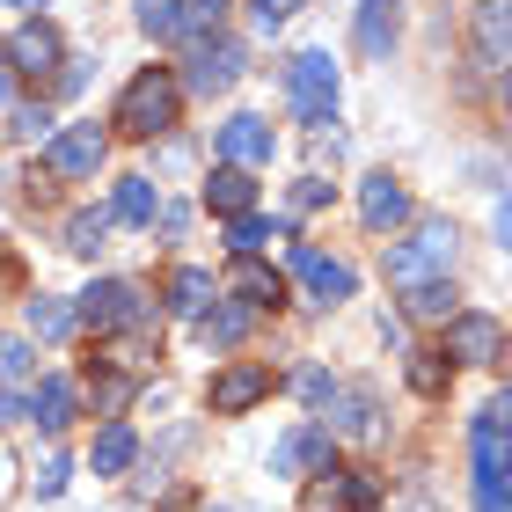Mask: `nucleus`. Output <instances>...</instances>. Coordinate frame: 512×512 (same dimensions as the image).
I'll return each mask as SVG.
<instances>
[{
	"label": "nucleus",
	"instance_id": "0eeeda50",
	"mask_svg": "<svg viewBox=\"0 0 512 512\" xmlns=\"http://www.w3.org/2000/svg\"><path fill=\"white\" fill-rule=\"evenodd\" d=\"M103 154H110V139H103V125H66V132H52L44 139V169L52 176H96L103 169Z\"/></svg>",
	"mask_w": 512,
	"mask_h": 512
},
{
	"label": "nucleus",
	"instance_id": "c756f323",
	"mask_svg": "<svg viewBox=\"0 0 512 512\" xmlns=\"http://www.w3.org/2000/svg\"><path fill=\"white\" fill-rule=\"evenodd\" d=\"M139 30L147 37H183V0H139Z\"/></svg>",
	"mask_w": 512,
	"mask_h": 512
},
{
	"label": "nucleus",
	"instance_id": "7ed1b4c3",
	"mask_svg": "<svg viewBox=\"0 0 512 512\" xmlns=\"http://www.w3.org/2000/svg\"><path fill=\"white\" fill-rule=\"evenodd\" d=\"M286 103L300 125H330L337 118V59L330 52H300L286 66Z\"/></svg>",
	"mask_w": 512,
	"mask_h": 512
},
{
	"label": "nucleus",
	"instance_id": "a19ab883",
	"mask_svg": "<svg viewBox=\"0 0 512 512\" xmlns=\"http://www.w3.org/2000/svg\"><path fill=\"white\" fill-rule=\"evenodd\" d=\"M498 74H505V103H512V59H505V66H498Z\"/></svg>",
	"mask_w": 512,
	"mask_h": 512
},
{
	"label": "nucleus",
	"instance_id": "6ab92c4d",
	"mask_svg": "<svg viewBox=\"0 0 512 512\" xmlns=\"http://www.w3.org/2000/svg\"><path fill=\"white\" fill-rule=\"evenodd\" d=\"M395 8H403V0H366V8H359V52H366V59H388L395 22H403Z\"/></svg>",
	"mask_w": 512,
	"mask_h": 512
},
{
	"label": "nucleus",
	"instance_id": "2eb2a0df",
	"mask_svg": "<svg viewBox=\"0 0 512 512\" xmlns=\"http://www.w3.org/2000/svg\"><path fill=\"white\" fill-rule=\"evenodd\" d=\"M8 59H15V74H52L59 66V30L52 22H22L8 37Z\"/></svg>",
	"mask_w": 512,
	"mask_h": 512
},
{
	"label": "nucleus",
	"instance_id": "aec40b11",
	"mask_svg": "<svg viewBox=\"0 0 512 512\" xmlns=\"http://www.w3.org/2000/svg\"><path fill=\"white\" fill-rule=\"evenodd\" d=\"M22 322H30V337H37V344H66V337H74V322H81V315L66 308V300H52V293H37L30 308H22Z\"/></svg>",
	"mask_w": 512,
	"mask_h": 512
},
{
	"label": "nucleus",
	"instance_id": "1a4fd4ad",
	"mask_svg": "<svg viewBox=\"0 0 512 512\" xmlns=\"http://www.w3.org/2000/svg\"><path fill=\"white\" fill-rule=\"evenodd\" d=\"M498 352H505V322H498V315L461 308V315L447 322V359H461V366H491Z\"/></svg>",
	"mask_w": 512,
	"mask_h": 512
},
{
	"label": "nucleus",
	"instance_id": "cd10ccee",
	"mask_svg": "<svg viewBox=\"0 0 512 512\" xmlns=\"http://www.w3.org/2000/svg\"><path fill=\"white\" fill-rule=\"evenodd\" d=\"M37 374V352H30V337H0V388H22Z\"/></svg>",
	"mask_w": 512,
	"mask_h": 512
},
{
	"label": "nucleus",
	"instance_id": "f257e3e1",
	"mask_svg": "<svg viewBox=\"0 0 512 512\" xmlns=\"http://www.w3.org/2000/svg\"><path fill=\"white\" fill-rule=\"evenodd\" d=\"M176 110H183V81L161 74V66H147V74L125 81V96H118V110H110V125L132 132V139H154V132L176 125Z\"/></svg>",
	"mask_w": 512,
	"mask_h": 512
},
{
	"label": "nucleus",
	"instance_id": "b1692460",
	"mask_svg": "<svg viewBox=\"0 0 512 512\" xmlns=\"http://www.w3.org/2000/svg\"><path fill=\"white\" fill-rule=\"evenodd\" d=\"M110 213H118V220H132V227H154V213H161L154 176H125V183H118V198H110Z\"/></svg>",
	"mask_w": 512,
	"mask_h": 512
},
{
	"label": "nucleus",
	"instance_id": "72a5a7b5",
	"mask_svg": "<svg viewBox=\"0 0 512 512\" xmlns=\"http://www.w3.org/2000/svg\"><path fill=\"white\" fill-rule=\"evenodd\" d=\"M15 132H22V139H52V110H44V103H22V110H15Z\"/></svg>",
	"mask_w": 512,
	"mask_h": 512
},
{
	"label": "nucleus",
	"instance_id": "58836bf2",
	"mask_svg": "<svg viewBox=\"0 0 512 512\" xmlns=\"http://www.w3.org/2000/svg\"><path fill=\"white\" fill-rule=\"evenodd\" d=\"M22 417H30V403H22V395H8V388H0V425H22Z\"/></svg>",
	"mask_w": 512,
	"mask_h": 512
},
{
	"label": "nucleus",
	"instance_id": "39448f33",
	"mask_svg": "<svg viewBox=\"0 0 512 512\" xmlns=\"http://www.w3.org/2000/svg\"><path fill=\"white\" fill-rule=\"evenodd\" d=\"M88 330H139L154 308H147V293L132 286V278H96V286L81 293V308H74Z\"/></svg>",
	"mask_w": 512,
	"mask_h": 512
},
{
	"label": "nucleus",
	"instance_id": "473e14b6",
	"mask_svg": "<svg viewBox=\"0 0 512 512\" xmlns=\"http://www.w3.org/2000/svg\"><path fill=\"white\" fill-rule=\"evenodd\" d=\"M483 432H498V439H512V388H498L491 403H483V417H476Z\"/></svg>",
	"mask_w": 512,
	"mask_h": 512
},
{
	"label": "nucleus",
	"instance_id": "4468645a",
	"mask_svg": "<svg viewBox=\"0 0 512 512\" xmlns=\"http://www.w3.org/2000/svg\"><path fill=\"white\" fill-rule=\"evenodd\" d=\"M476 59L483 66L512 59V0H476Z\"/></svg>",
	"mask_w": 512,
	"mask_h": 512
},
{
	"label": "nucleus",
	"instance_id": "4c0bfd02",
	"mask_svg": "<svg viewBox=\"0 0 512 512\" xmlns=\"http://www.w3.org/2000/svg\"><path fill=\"white\" fill-rule=\"evenodd\" d=\"M59 491H66V461H52V469L37 476V498H59Z\"/></svg>",
	"mask_w": 512,
	"mask_h": 512
},
{
	"label": "nucleus",
	"instance_id": "2f4dec72",
	"mask_svg": "<svg viewBox=\"0 0 512 512\" xmlns=\"http://www.w3.org/2000/svg\"><path fill=\"white\" fill-rule=\"evenodd\" d=\"M300 395H308L315 410H337V395H344V381H337V374H322V366H308V374H300Z\"/></svg>",
	"mask_w": 512,
	"mask_h": 512
},
{
	"label": "nucleus",
	"instance_id": "c85d7f7f",
	"mask_svg": "<svg viewBox=\"0 0 512 512\" xmlns=\"http://www.w3.org/2000/svg\"><path fill=\"white\" fill-rule=\"evenodd\" d=\"M410 315L417 322H454L461 308H454V286H447V278H439V286H417L410 293Z\"/></svg>",
	"mask_w": 512,
	"mask_h": 512
},
{
	"label": "nucleus",
	"instance_id": "4be33fe9",
	"mask_svg": "<svg viewBox=\"0 0 512 512\" xmlns=\"http://www.w3.org/2000/svg\"><path fill=\"white\" fill-rule=\"evenodd\" d=\"M235 293H242V308H286V278H278V271H264L256 256H242Z\"/></svg>",
	"mask_w": 512,
	"mask_h": 512
},
{
	"label": "nucleus",
	"instance_id": "393cba45",
	"mask_svg": "<svg viewBox=\"0 0 512 512\" xmlns=\"http://www.w3.org/2000/svg\"><path fill=\"white\" fill-rule=\"evenodd\" d=\"M213 300H220V293H213V271H191V264H183V271L169 278V308H176V315H205Z\"/></svg>",
	"mask_w": 512,
	"mask_h": 512
},
{
	"label": "nucleus",
	"instance_id": "ea45409f",
	"mask_svg": "<svg viewBox=\"0 0 512 512\" xmlns=\"http://www.w3.org/2000/svg\"><path fill=\"white\" fill-rule=\"evenodd\" d=\"M498 242H505V249H512V198H505V205H498Z\"/></svg>",
	"mask_w": 512,
	"mask_h": 512
},
{
	"label": "nucleus",
	"instance_id": "6e6552de",
	"mask_svg": "<svg viewBox=\"0 0 512 512\" xmlns=\"http://www.w3.org/2000/svg\"><path fill=\"white\" fill-rule=\"evenodd\" d=\"M330 454H337L330 425H293L271 447V476H322V469H330Z\"/></svg>",
	"mask_w": 512,
	"mask_h": 512
},
{
	"label": "nucleus",
	"instance_id": "bb28decb",
	"mask_svg": "<svg viewBox=\"0 0 512 512\" xmlns=\"http://www.w3.org/2000/svg\"><path fill=\"white\" fill-rule=\"evenodd\" d=\"M103 235H110V213H103V205H96V213H74V220H66V249H74V256H96Z\"/></svg>",
	"mask_w": 512,
	"mask_h": 512
},
{
	"label": "nucleus",
	"instance_id": "a878e982",
	"mask_svg": "<svg viewBox=\"0 0 512 512\" xmlns=\"http://www.w3.org/2000/svg\"><path fill=\"white\" fill-rule=\"evenodd\" d=\"M278 235H286V220H264V213H235V220H227V249H235V256H256Z\"/></svg>",
	"mask_w": 512,
	"mask_h": 512
},
{
	"label": "nucleus",
	"instance_id": "f8f14e48",
	"mask_svg": "<svg viewBox=\"0 0 512 512\" xmlns=\"http://www.w3.org/2000/svg\"><path fill=\"white\" fill-rule=\"evenodd\" d=\"M293 271L308 278V293L322 300V308H337V300H352V286H359V278H352V264H330V256H315L308 242H293Z\"/></svg>",
	"mask_w": 512,
	"mask_h": 512
},
{
	"label": "nucleus",
	"instance_id": "9d476101",
	"mask_svg": "<svg viewBox=\"0 0 512 512\" xmlns=\"http://www.w3.org/2000/svg\"><path fill=\"white\" fill-rule=\"evenodd\" d=\"M271 147H278V132H271L264 118H249V110L213 132V154L227 161V169H256V161H271Z\"/></svg>",
	"mask_w": 512,
	"mask_h": 512
},
{
	"label": "nucleus",
	"instance_id": "9b49d317",
	"mask_svg": "<svg viewBox=\"0 0 512 512\" xmlns=\"http://www.w3.org/2000/svg\"><path fill=\"white\" fill-rule=\"evenodd\" d=\"M235 81H242V44L205 37L198 52H191V88H198V96H227Z\"/></svg>",
	"mask_w": 512,
	"mask_h": 512
},
{
	"label": "nucleus",
	"instance_id": "20e7f679",
	"mask_svg": "<svg viewBox=\"0 0 512 512\" xmlns=\"http://www.w3.org/2000/svg\"><path fill=\"white\" fill-rule=\"evenodd\" d=\"M271 388H278V374L264 359H227L213 388H205V403H213V417H249L256 403H271Z\"/></svg>",
	"mask_w": 512,
	"mask_h": 512
},
{
	"label": "nucleus",
	"instance_id": "c9c22d12",
	"mask_svg": "<svg viewBox=\"0 0 512 512\" xmlns=\"http://www.w3.org/2000/svg\"><path fill=\"white\" fill-rule=\"evenodd\" d=\"M249 8H256V30H278V22H286L300 0H249Z\"/></svg>",
	"mask_w": 512,
	"mask_h": 512
},
{
	"label": "nucleus",
	"instance_id": "a211bd4d",
	"mask_svg": "<svg viewBox=\"0 0 512 512\" xmlns=\"http://www.w3.org/2000/svg\"><path fill=\"white\" fill-rule=\"evenodd\" d=\"M330 417H337V432H352V439H381V403H374V388H344Z\"/></svg>",
	"mask_w": 512,
	"mask_h": 512
},
{
	"label": "nucleus",
	"instance_id": "7c9ffc66",
	"mask_svg": "<svg viewBox=\"0 0 512 512\" xmlns=\"http://www.w3.org/2000/svg\"><path fill=\"white\" fill-rule=\"evenodd\" d=\"M410 388L417 395H447V366H439V352H410Z\"/></svg>",
	"mask_w": 512,
	"mask_h": 512
},
{
	"label": "nucleus",
	"instance_id": "5701e85b",
	"mask_svg": "<svg viewBox=\"0 0 512 512\" xmlns=\"http://www.w3.org/2000/svg\"><path fill=\"white\" fill-rule=\"evenodd\" d=\"M249 315H256V308H242V300H213V308L198 315V337H205V344H242V337H249Z\"/></svg>",
	"mask_w": 512,
	"mask_h": 512
},
{
	"label": "nucleus",
	"instance_id": "79ce46f5",
	"mask_svg": "<svg viewBox=\"0 0 512 512\" xmlns=\"http://www.w3.org/2000/svg\"><path fill=\"white\" fill-rule=\"evenodd\" d=\"M22 8H44V0H22Z\"/></svg>",
	"mask_w": 512,
	"mask_h": 512
},
{
	"label": "nucleus",
	"instance_id": "ddd939ff",
	"mask_svg": "<svg viewBox=\"0 0 512 512\" xmlns=\"http://www.w3.org/2000/svg\"><path fill=\"white\" fill-rule=\"evenodd\" d=\"M359 220L374 227V235L403 227V220H410V191H403L395 176H366V183H359Z\"/></svg>",
	"mask_w": 512,
	"mask_h": 512
},
{
	"label": "nucleus",
	"instance_id": "423d86ee",
	"mask_svg": "<svg viewBox=\"0 0 512 512\" xmlns=\"http://www.w3.org/2000/svg\"><path fill=\"white\" fill-rule=\"evenodd\" d=\"M381 505V476L374 469H322L308 483L300 512H374Z\"/></svg>",
	"mask_w": 512,
	"mask_h": 512
},
{
	"label": "nucleus",
	"instance_id": "dca6fc26",
	"mask_svg": "<svg viewBox=\"0 0 512 512\" xmlns=\"http://www.w3.org/2000/svg\"><path fill=\"white\" fill-rule=\"evenodd\" d=\"M22 403H30V425H37V432H52V439L74 425V388H66L59 374H52V381H37L30 395H22Z\"/></svg>",
	"mask_w": 512,
	"mask_h": 512
},
{
	"label": "nucleus",
	"instance_id": "f704fd0d",
	"mask_svg": "<svg viewBox=\"0 0 512 512\" xmlns=\"http://www.w3.org/2000/svg\"><path fill=\"white\" fill-rule=\"evenodd\" d=\"M220 15H227V0H191V8H183V30H220Z\"/></svg>",
	"mask_w": 512,
	"mask_h": 512
},
{
	"label": "nucleus",
	"instance_id": "e433bc0d",
	"mask_svg": "<svg viewBox=\"0 0 512 512\" xmlns=\"http://www.w3.org/2000/svg\"><path fill=\"white\" fill-rule=\"evenodd\" d=\"M322 198H330V183H322V176H300V191H293V205H300V213H315Z\"/></svg>",
	"mask_w": 512,
	"mask_h": 512
},
{
	"label": "nucleus",
	"instance_id": "f03ea898",
	"mask_svg": "<svg viewBox=\"0 0 512 512\" xmlns=\"http://www.w3.org/2000/svg\"><path fill=\"white\" fill-rule=\"evenodd\" d=\"M454 220H425L410 242H395L388 249V286L395 293H417V286H439L447 278V264H454Z\"/></svg>",
	"mask_w": 512,
	"mask_h": 512
},
{
	"label": "nucleus",
	"instance_id": "f3484780",
	"mask_svg": "<svg viewBox=\"0 0 512 512\" xmlns=\"http://www.w3.org/2000/svg\"><path fill=\"white\" fill-rule=\"evenodd\" d=\"M205 205H213V213H227V220H235V213H249V205H256V183H249V169H227V161H220V169L205 176Z\"/></svg>",
	"mask_w": 512,
	"mask_h": 512
},
{
	"label": "nucleus",
	"instance_id": "412c9836",
	"mask_svg": "<svg viewBox=\"0 0 512 512\" xmlns=\"http://www.w3.org/2000/svg\"><path fill=\"white\" fill-rule=\"evenodd\" d=\"M88 461H96V476H125L132 461H139L132 425H103V432H96V447H88Z\"/></svg>",
	"mask_w": 512,
	"mask_h": 512
}]
</instances>
